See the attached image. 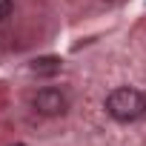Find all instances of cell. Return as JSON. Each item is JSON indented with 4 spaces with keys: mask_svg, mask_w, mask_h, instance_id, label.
<instances>
[{
    "mask_svg": "<svg viewBox=\"0 0 146 146\" xmlns=\"http://www.w3.org/2000/svg\"><path fill=\"white\" fill-rule=\"evenodd\" d=\"M106 112L120 120V123H132L137 117L146 115V98L137 92V89H129V86H120L115 92H109L106 98Z\"/></svg>",
    "mask_w": 146,
    "mask_h": 146,
    "instance_id": "1",
    "label": "cell"
},
{
    "mask_svg": "<svg viewBox=\"0 0 146 146\" xmlns=\"http://www.w3.org/2000/svg\"><path fill=\"white\" fill-rule=\"evenodd\" d=\"M32 106H35V112H37V115L57 117V115H63V112H66L69 100H66V95H63L60 89H40V92L32 98Z\"/></svg>",
    "mask_w": 146,
    "mask_h": 146,
    "instance_id": "2",
    "label": "cell"
},
{
    "mask_svg": "<svg viewBox=\"0 0 146 146\" xmlns=\"http://www.w3.org/2000/svg\"><path fill=\"white\" fill-rule=\"evenodd\" d=\"M32 72L35 75H57L60 60L57 57H37V60H32Z\"/></svg>",
    "mask_w": 146,
    "mask_h": 146,
    "instance_id": "3",
    "label": "cell"
},
{
    "mask_svg": "<svg viewBox=\"0 0 146 146\" xmlns=\"http://www.w3.org/2000/svg\"><path fill=\"white\" fill-rule=\"evenodd\" d=\"M9 15V0H0V17Z\"/></svg>",
    "mask_w": 146,
    "mask_h": 146,
    "instance_id": "4",
    "label": "cell"
},
{
    "mask_svg": "<svg viewBox=\"0 0 146 146\" xmlns=\"http://www.w3.org/2000/svg\"><path fill=\"white\" fill-rule=\"evenodd\" d=\"M17 146H23V143H17Z\"/></svg>",
    "mask_w": 146,
    "mask_h": 146,
    "instance_id": "5",
    "label": "cell"
}]
</instances>
